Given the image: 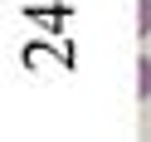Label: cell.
Segmentation results:
<instances>
[{
	"label": "cell",
	"instance_id": "7a4b0ae2",
	"mask_svg": "<svg viewBox=\"0 0 151 142\" xmlns=\"http://www.w3.org/2000/svg\"><path fill=\"white\" fill-rule=\"evenodd\" d=\"M137 34H151V0H137Z\"/></svg>",
	"mask_w": 151,
	"mask_h": 142
},
{
	"label": "cell",
	"instance_id": "6da1fadb",
	"mask_svg": "<svg viewBox=\"0 0 151 142\" xmlns=\"http://www.w3.org/2000/svg\"><path fill=\"white\" fill-rule=\"evenodd\" d=\"M137 93L151 98V59H137Z\"/></svg>",
	"mask_w": 151,
	"mask_h": 142
}]
</instances>
